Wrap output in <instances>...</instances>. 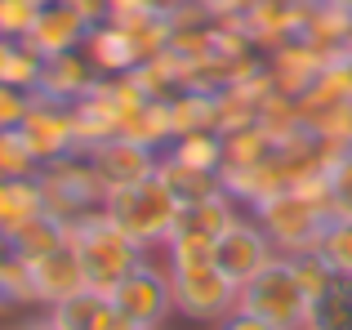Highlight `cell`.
<instances>
[{
  "mask_svg": "<svg viewBox=\"0 0 352 330\" xmlns=\"http://www.w3.org/2000/svg\"><path fill=\"white\" fill-rule=\"evenodd\" d=\"M63 232H67V245L80 254V263H85L89 290H94L98 299H112L116 281L143 263V245L129 241L112 219H107V210H85V214L67 219Z\"/></svg>",
  "mask_w": 352,
  "mask_h": 330,
  "instance_id": "obj_1",
  "label": "cell"
},
{
  "mask_svg": "<svg viewBox=\"0 0 352 330\" xmlns=\"http://www.w3.org/2000/svg\"><path fill=\"white\" fill-rule=\"evenodd\" d=\"M103 210L120 232L134 245H143V250L147 245H165L174 236V228H179V219H183V201L170 192V183H165L161 174L134 183V188L107 192Z\"/></svg>",
  "mask_w": 352,
  "mask_h": 330,
  "instance_id": "obj_2",
  "label": "cell"
},
{
  "mask_svg": "<svg viewBox=\"0 0 352 330\" xmlns=\"http://www.w3.org/2000/svg\"><path fill=\"white\" fill-rule=\"evenodd\" d=\"M254 219L263 223V232L272 236V245L281 254H290V259H299V254H312L321 241V232H326V223L335 214H330L321 201L303 197L299 188H281L276 197L258 201L254 206Z\"/></svg>",
  "mask_w": 352,
  "mask_h": 330,
  "instance_id": "obj_3",
  "label": "cell"
},
{
  "mask_svg": "<svg viewBox=\"0 0 352 330\" xmlns=\"http://www.w3.org/2000/svg\"><path fill=\"white\" fill-rule=\"evenodd\" d=\"M236 308L263 317L276 330H303L312 317V299L303 295L299 277H294V259H272L258 277H250L241 286Z\"/></svg>",
  "mask_w": 352,
  "mask_h": 330,
  "instance_id": "obj_4",
  "label": "cell"
},
{
  "mask_svg": "<svg viewBox=\"0 0 352 330\" xmlns=\"http://www.w3.org/2000/svg\"><path fill=\"white\" fill-rule=\"evenodd\" d=\"M41 192H45V214L54 219H76L85 214V210H103L107 201V183L98 179L94 161H50L41 170Z\"/></svg>",
  "mask_w": 352,
  "mask_h": 330,
  "instance_id": "obj_5",
  "label": "cell"
},
{
  "mask_svg": "<svg viewBox=\"0 0 352 330\" xmlns=\"http://www.w3.org/2000/svg\"><path fill=\"white\" fill-rule=\"evenodd\" d=\"M170 290H174V308L183 317H197V322H223V317L236 313V299H241V286L219 263L170 268Z\"/></svg>",
  "mask_w": 352,
  "mask_h": 330,
  "instance_id": "obj_6",
  "label": "cell"
},
{
  "mask_svg": "<svg viewBox=\"0 0 352 330\" xmlns=\"http://www.w3.org/2000/svg\"><path fill=\"white\" fill-rule=\"evenodd\" d=\"M18 134L27 139V148H32V157L41 165L63 161V157H72V152L80 148L76 121H72V103L50 98V94H41V89H32V107H27Z\"/></svg>",
  "mask_w": 352,
  "mask_h": 330,
  "instance_id": "obj_7",
  "label": "cell"
},
{
  "mask_svg": "<svg viewBox=\"0 0 352 330\" xmlns=\"http://www.w3.org/2000/svg\"><path fill=\"white\" fill-rule=\"evenodd\" d=\"M276 259V245H272V236L263 232V223H250V219H232V223L219 232V268L228 272V277L236 281V286H245L250 277H258V272L267 268V263Z\"/></svg>",
  "mask_w": 352,
  "mask_h": 330,
  "instance_id": "obj_8",
  "label": "cell"
},
{
  "mask_svg": "<svg viewBox=\"0 0 352 330\" xmlns=\"http://www.w3.org/2000/svg\"><path fill=\"white\" fill-rule=\"evenodd\" d=\"M112 304L120 308V313H129L143 330H156L165 317H170V308H174L170 277H161L156 268L138 263L134 272H125V277L112 286Z\"/></svg>",
  "mask_w": 352,
  "mask_h": 330,
  "instance_id": "obj_9",
  "label": "cell"
},
{
  "mask_svg": "<svg viewBox=\"0 0 352 330\" xmlns=\"http://www.w3.org/2000/svg\"><path fill=\"white\" fill-rule=\"evenodd\" d=\"M89 161H94L98 179L107 183V192L134 188V183L152 179V174L161 170V157H156V148H147V143L129 139V134H116V139L94 143V148H89Z\"/></svg>",
  "mask_w": 352,
  "mask_h": 330,
  "instance_id": "obj_10",
  "label": "cell"
},
{
  "mask_svg": "<svg viewBox=\"0 0 352 330\" xmlns=\"http://www.w3.org/2000/svg\"><path fill=\"white\" fill-rule=\"evenodd\" d=\"M32 268V286H36V304H63V299H76V295H94L89 290V272L80 263V254L72 245L54 254H41V259H27Z\"/></svg>",
  "mask_w": 352,
  "mask_h": 330,
  "instance_id": "obj_11",
  "label": "cell"
},
{
  "mask_svg": "<svg viewBox=\"0 0 352 330\" xmlns=\"http://www.w3.org/2000/svg\"><path fill=\"white\" fill-rule=\"evenodd\" d=\"M89 32H94V23H89L80 9H72V5L58 0V5L41 9V18H36V27L27 32L23 45L50 63V58H58V54H76L80 45L89 41Z\"/></svg>",
  "mask_w": 352,
  "mask_h": 330,
  "instance_id": "obj_12",
  "label": "cell"
},
{
  "mask_svg": "<svg viewBox=\"0 0 352 330\" xmlns=\"http://www.w3.org/2000/svg\"><path fill=\"white\" fill-rule=\"evenodd\" d=\"M330 54H335V50H330ZM330 54H321L317 45L303 41V36L281 41V50L272 54V80H276V89H281V94H290V98H299L303 89H308L312 80L326 72Z\"/></svg>",
  "mask_w": 352,
  "mask_h": 330,
  "instance_id": "obj_13",
  "label": "cell"
},
{
  "mask_svg": "<svg viewBox=\"0 0 352 330\" xmlns=\"http://www.w3.org/2000/svg\"><path fill=\"white\" fill-rule=\"evenodd\" d=\"M72 121H76L80 148H94V143H103V139H116V134H120V107L112 103L107 80H98L85 98L72 103Z\"/></svg>",
  "mask_w": 352,
  "mask_h": 330,
  "instance_id": "obj_14",
  "label": "cell"
},
{
  "mask_svg": "<svg viewBox=\"0 0 352 330\" xmlns=\"http://www.w3.org/2000/svg\"><path fill=\"white\" fill-rule=\"evenodd\" d=\"M94 85H98V80H94V63L76 58V54H58V58H50L45 72H41V94L63 98V103L85 98Z\"/></svg>",
  "mask_w": 352,
  "mask_h": 330,
  "instance_id": "obj_15",
  "label": "cell"
},
{
  "mask_svg": "<svg viewBox=\"0 0 352 330\" xmlns=\"http://www.w3.org/2000/svg\"><path fill=\"white\" fill-rule=\"evenodd\" d=\"M41 214H45L41 174L36 179H0V232L14 236L18 228H27Z\"/></svg>",
  "mask_w": 352,
  "mask_h": 330,
  "instance_id": "obj_16",
  "label": "cell"
},
{
  "mask_svg": "<svg viewBox=\"0 0 352 330\" xmlns=\"http://www.w3.org/2000/svg\"><path fill=\"white\" fill-rule=\"evenodd\" d=\"M89 63H94L98 72H107V76H125V72H134L138 63V50H134V41H129V32L125 27H116V23H94V32H89Z\"/></svg>",
  "mask_w": 352,
  "mask_h": 330,
  "instance_id": "obj_17",
  "label": "cell"
},
{
  "mask_svg": "<svg viewBox=\"0 0 352 330\" xmlns=\"http://www.w3.org/2000/svg\"><path fill=\"white\" fill-rule=\"evenodd\" d=\"M165 245H170V268H206V263L219 259V236L206 232V228L183 223V219Z\"/></svg>",
  "mask_w": 352,
  "mask_h": 330,
  "instance_id": "obj_18",
  "label": "cell"
},
{
  "mask_svg": "<svg viewBox=\"0 0 352 330\" xmlns=\"http://www.w3.org/2000/svg\"><path fill=\"white\" fill-rule=\"evenodd\" d=\"M67 245V232H63V219L54 214H41L32 219L27 228H18L14 236H9V250L18 254V259H41V254H54Z\"/></svg>",
  "mask_w": 352,
  "mask_h": 330,
  "instance_id": "obj_19",
  "label": "cell"
},
{
  "mask_svg": "<svg viewBox=\"0 0 352 330\" xmlns=\"http://www.w3.org/2000/svg\"><path fill=\"white\" fill-rule=\"evenodd\" d=\"M170 116H174V139L214 130L219 125V98H210L206 89H188V94H179L170 103Z\"/></svg>",
  "mask_w": 352,
  "mask_h": 330,
  "instance_id": "obj_20",
  "label": "cell"
},
{
  "mask_svg": "<svg viewBox=\"0 0 352 330\" xmlns=\"http://www.w3.org/2000/svg\"><path fill=\"white\" fill-rule=\"evenodd\" d=\"M120 134H129V139L147 143V148H161L165 139H174V116H170V103H165V98H147V103L138 107V112L129 116L125 125H120Z\"/></svg>",
  "mask_w": 352,
  "mask_h": 330,
  "instance_id": "obj_21",
  "label": "cell"
},
{
  "mask_svg": "<svg viewBox=\"0 0 352 330\" xmlns=\"http://www.w3.org/2000/svg\"><path fill=\"white\" fill-rule=\"evenodd\" d=\"M272 152H276V143H272L263 121L223 134V165H254V161H267Z\"/></svg>",
  "mask_w": 352,
  "mask_h": 330,
  "instance_id": "obj_22",
  "label": "cell"
},
{
  "mask_svg": "<svg viewBox=\"0 0 352 330\" xmlns=\"http://www.w3.org/2000/svg\"><path fill=\"white\" fill-rule=\"evenodd\" d=\"M303 330H352V277H335V286L312 304Z\"/></svg>",
  "mask_w": 352,
  "mask_h": 330,
  "instance_id": "obj_23",
  "label": "cell"
},
{
  "mask_svg": "<svg viewBox=\"0 0 352 330\" xmlns=\"http://www.w3.org/2000/svg\"><path fill=\"white\" fill-rule=\"evenodd\" d=\"M312 254H317L335 277H352V219H330Z\"/></svg>",
  "mask_w": 352,
  "mask_h": 330,
  "instance_id": "obj_24",
  "label": "cell"
},
{
  "mask_svg": "<svg viewBox=\"0 0 352 330\" xmlns=\"http://www.w3.org/2000/svg\"><path fill=\"white\" fill-rule=\"evenodd\" d=\"M161 174L165 183H170V192L183 201V206H192V201H201V197H210V192L219 188V179L214 174H206V170H192V165H183V161H161Z\"/></svg>",
  "mask_w": 352,
  "mask_h": 330,
  "instance_id": "obj_25",
  "label": "cell"
},
{
  "mask_svg": "<svg viewBox=\"0 0 352 330\" xmlns=\"http://www.w3.org/2000/svg\"><path fill=\"white\" fill-rule=\"evenodd\" d=\"M236 219V206H232V197L223 192V183H219L210 197H201V201H192V206H183V223H192V228H206V232H223L228 223Z\"/></svg>",
  "mask_w": 352,
  "mask_h": 330,
  "instance_id": "obj_26",
  "label": "cell"
},
{
  "mask_svg": "<svg viewBox=\"0 0 352 330\" xmlns=\"http://www.w3.org/2000/svg\"><path fill=\"white\" fill-rule=\"evenodd\" d=\"M174 161L192 165V170H206V174H219L223 170V139L214 130H201V134H183L179 139V152Z\"/></svg>",
  "mask_w": 352,
  "mask_h": 330,
  "instance_id": "obj_27",
  "label": "cell"
},
{
  "mask_svg": "<svg viewBox=\"0 0 352 330\" xmlns=\"http://www.w3.org/2000/svg\"><path fill=\"white\" fill-rule=\"evenodd\" d=\"M326 183L335 219H352V148H335V157L326 161Z\"/></svg>",
  "mask_w": 352,
  "mask_h": 330,
  "instance_id": "obj_28",
  "label": "cell"
},
{
  "mask_svg": "<svg viewBox=\"0 0 352 330\" xmlns=\"http://www.w3.org/2000/svg\"><path fill=\"white\" fill-rule=\"evenodd\" d=\"M41 161L32 157L27 139L18 130H0V179H36Z\"/></svg>",
  "mask_w": 352,
  "mask_h": 330,
  "instance_id": "obj_29",
  "label": "cell"
},
{
  "mask_svg": "<svg viewBox=\"0 0 352 330\" xmlns=\"http://www.w3.org/2000/svg\"><path fill=\"white\" fill-rule=\"evenodd\" d=\"M98 304H103L98 295L63 299V304L50 308V326H54V330H89V322H94V313H98Z\"/></svg>",
  "mask_w": 352,
  "mask_h": 330,
  "instance_id": "obj_30",
  "label": "cell"
},
{
  "mask_svg": "<svg viewBox=\"0 0 352 330\" xmlns=\"http://www.w3.org/2000/svg\"><path fill=\"white\" fill-rule=\"evenodd\" d=\"M36 18H41V5H36V0H0V36H5V41H27Z\"/></svg>",
  "mask_w": 352,
  "mask_h": 330,
  "instance_id": "obj_31",
  "label": "cell"
},
{
  "mask_svg": "<svg viewBox=\"0 0 352 330\" xmlns=\"http://www.w3.org/2000/svg\"><path fill=\"white\" fill-rule=\"evenodd\" d=\"M294 277H299V286H303V295L312 299V304H317L321 295H326L330 286H335V272L326 268V263L317 259V254H299V259H294Z\"/></svg>",
  "mask_w": 352,
  "mask_h": 330,
  "instance_id": "obj_32",
  "label": "cell"
},
{
  "mask_svg": "<svg viewBox=\"0 0 352 330\" xmlns=\"http://www.w3.org/2000/svg\"><path fill=\"white\" fill-rule=\"evenodd\" d=\"M161 14V0H107V23L125 27V32H134V27H143L147 18Z\"/></svg>",
  "mask_w": 352,
  "mask_h": 330,
  "instance_id": "obj_33",
  "label": "cell"
},
{
  "mask_svg": "<svg viewBox=\"0 0 352 330\" xmlns=\"http://www.w3.org/2000/svg\"><path fill=\"white\" fill-rule=\"evenodd\" d=\"M32 107V89H18V85H0V130H18Z\"/></svg>",
  "mask_w": 352,
  "mask_h": 330,
  "instance_id": "obj_34",
  "label": "cell"
},
{
  "mask_svg": "<svg viewBox=\"0 0 352 330\" xmlns=\"http://www.w3.org/2000/svg\"><path fill=\"white\" fill-rule=\"evenodd\" d=\"M89 330H143V326H138L129 313H120L112 299H103V304H98V313H94V322H89Z\"/></svg>",
  "mask_w": 352,
  "mask_h": 330,
  "instance_id": "obj_35",
  "label": "cell"
},
{
  "mask_svg": "<svg viewBox=\"0 0 352 330\" xmlns=\"http://www.w3.org/2000/svg\"><path fill=\"white\" fill-rule=\"evenodd\" d=\"M219 330H276V326H267L263 317H254V313H241V308H236L232 317H223V326H219Z\"/></svg>",
  "mask_w": 352,
  "mask_h": 330,
  "instance_id": "obj_36",
  "label": "cell"
},
{
  "mask_svg": "<svg viewBox=\"0 0 352 330\" xmlns=\"http://www.w3.org/2000/svg\"><path fill=\"white\" fill-rule=\"evenodd\" d=\"M335 58L344 63V67H348V76H352V36H348V41H344V45L335 50Z\"/></svg>",
  "mask_w": 352,
  "mask_h": 330,
  "instance_id": "obj_37",
  "label": "cell"
},
{
  "mask_svg": "<svg viewBox=\"0 0 352 330\" xmlns=\"http://www.w3.org/2000/svg\"><path fill=\"white\" fill-rule=\"evenodd\" d=\"M9 254H14V250H9V236H5V232H0V263H5V259H9Z\"/></svg>",
  "mask_w": 352,
  "mask_h": 330,
  "instance_id": "obj_38",
  "label": "cell"
},
{
  "mask_svg": "<svg viewBox=\"0 0 352 330\" xmlns=\"http://www.w3.org/2000/svg\"><path fill=\"white\" fill-rule=\"evenodd\" d=\"M23 330H54V326H50V317H45V322H36V326H23Z\"/></svg>",
  "mask_w": 352,
  "mask_h": 330,
  "instance_id": "obj_39",
  "label": "cell"
},
{
  "mask_svg": "<svg viewBox=\"0 0 352 330\" xmlns=\"http://www.w3.org/2000/svg\"><path fill=\"white\" fill-rule=\"evenodd\" d=\"M36 5H41V9H50V5H58V0H36Z\"/></svg>",
  "mask_w": 352,
  "mask_h": 330,
  "instance_id": "obj_40",
  "label": "cell"
}]
</instances>
